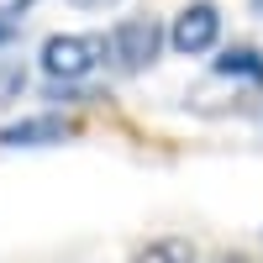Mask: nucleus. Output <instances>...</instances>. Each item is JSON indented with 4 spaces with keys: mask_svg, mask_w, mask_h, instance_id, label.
<instances>
[{
    "mask_svg": "<svg viewBox=\"0 0 263 263\" xmlns=\"http://www.w3.org/2000/svg\"><path fill=\"white\" fill-rule=\"evenodd\" d=\"M74 137V121L69 116H21V121H6L0 126V147H58Z\"/></svg>",
    "mask_w": 263,
    "mask_h": 263,
    "instance_id": "4",
    "label": "nucleus"
},
{
    "mask_svg": "<svg viewBox=\"0 0 263 263\" xmlns=\"http://www.w3.org/2000/svg\"><path fill=\"white\" fill-rule=\"evenodd\" d=\"M111 58V42L100 32H53L42 42V74L48 84H84Z\"/></svg>",
    "mask_w": 263,
    "mask_h": 263,
    "instance_id": "1",
    "label": "nucleus"
},
{
    "mask_svg": "<svg viewBox=\"0 0 263 263\" xmlns=\"http://www.w3.org/2000/svg\"><path fill=\"white\" fill-rule=\"evenodd\" d=\"M216 263H242V258H216Z\"/></svg>",
    "mask_w": 263,
    "mask_h": 263,
    "instance_id": "10",
    "label": "nucleus"
},
{
    "mask_svg": "<svg viewBox=\"0 0 263 263\" xmlns=\"http://www.w3.org/2000/svg\"><path fill=\"white\" fill-rule=\"evenodd\" d=\"M216 79H242V84H263V53L248 48V42H232V48L211 63Z\"/></svg>",
    "mask_w": 263,
    "mask_h": 263,
    "instance_id": "5",
    "label": "nucleus"
},
{
    "mask_svg": "<svg viewBox=\"0 0 263 263\" xmlns=\"http://www.w3.org/2000/svg\"><path fill=\"white\" fill-rule=\"evenodd\" d=\"M74 11H105V6H116V0H69Z\"/></svg>",
    "mask_w": 263,
    "mask_h": 263,
    "instance_id": "8",
    "label": "nucleus"
},
{
    "mask_svg": "<svg viewBox=\"0 0 263 263\" xmlns=\"http://www.w3.org/2000/svg\"><path fill=\"white\" fill-rule=\"evenodd\" d=\"M132 263H195V248L184 237H158V242H147Z\"/></svg>",
    "mask_w": 263,
    "mask_h": 263,
    "instance_id": "6",
    "label": "nucleus"
},
{
    "mask_svg": "<svg viewBox=\"0 0 263 263\" xmlns=\"http://www.w3.org/2000/svg\"><path fill=\"white\" fill-rule=\"evenodd\" d=\"M27 6H32V0H11V6L0 11V48H6V42L21 32V11H27Z\"/></svg>",
    "mask_w": 263,
    "mask_h": 263,
    "instance_id": "7",
    "label": "nucleus"
},
{
    "mask_svg": "<svg viewBox=\"0 0 263 263\" xmlns=\"http://www.w3.org/2000/svg\"><path fill=\"white\" fill-rule=\"evenodd\" d=\"M111 63L116 69H126V74H142V69H153L158 63V53H163V42H168V27L158 16H126V21H116L111 27Z\"/></svg>",
    "mask_w": 263,
    "mask_h": 263,
    "instance_id": "2",
    "label": "nucleus"
},
{
    "mask_svg": "<svg viewBox=\"0 0 263 263\" xmlns=\"http://www.w3.org/2000/svg\"><path fill=\"white\" fill-rule=\"evenodd\" d=\"M221 42V6L216 0H190V6L168 21V48L184 58H205Z\"/></svg>",
    "mask_w": 263,
    "mask_h": 263,
    "instance_id": "3",
    "label": "nucleus"
},
{
    "mask_svg": "<svg viewBox=\"0 0 263 263\" xmlns=\"http://www.w3.org/2000/svg\"><path fill=\"white\" fill-rule=\"evenodd\" d=\"M248 6H253V16H263V0H248Z\"/></svg>",
    "mask_w": 263,
    "mask_h": 263,
    "instance_id": "9",
    "label": "nucleus"
}]
</instances>
